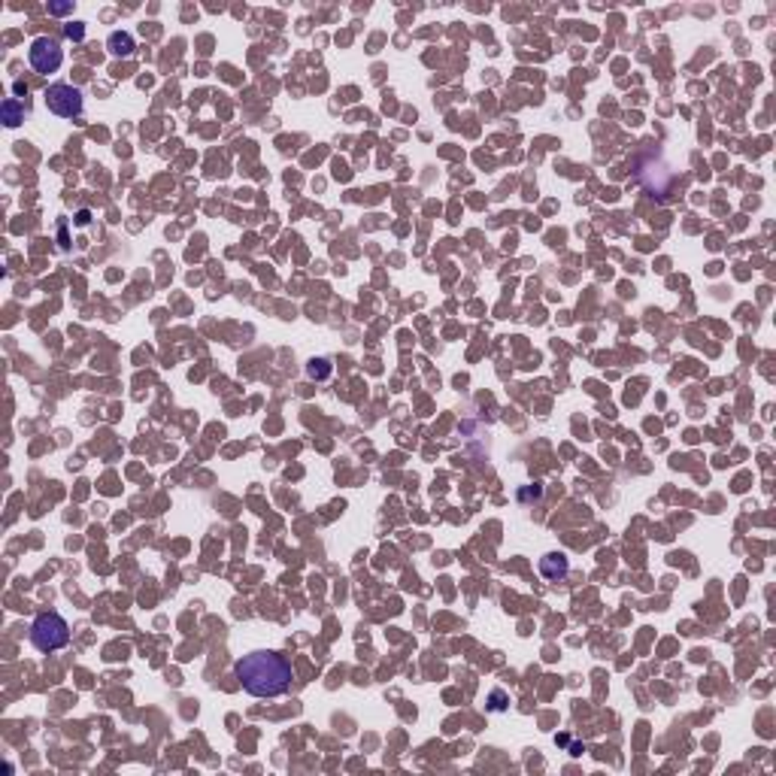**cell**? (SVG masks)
<instances>
[{"label":"cell","mask_w":776,"mask_h":776,"mask_svg":"<svg viewBox=\"0 0 776 776\" xmlns=\"http://www.w3.org/2000/svg\"><path fill=\"white\" fill-rule=\"evenodd\" d=\"M234 673L255 698H279L291 685V664L276 652H249L234 664Z\"/></svg>","instance_id":"obj_1"},{"label":"cell","mask_w":776,"mask_h":776,"mask_svg":"<svg viewBox=\"0 0 776 776\" xmlns=\"http://www.w3.org/2000/svg\"><path fill=\"white\" fill-rule=\"evenodd\" d=\"M637 179L646 185V191H652V197L661 200H667L679 185L677 170L664 161V155L652 143H646V149L637 155Z\"/></svg>","instance_id":"obj_2"},{"label":"cell","mask_w":776,"mask_h":776,"mask_svg":"<svg viewBox=\"0 0 776 776\" xmlns=\"http://www.w3.org/2000/svg\"><path fill=\"white\" fill-rule=\"evenodd\" d=\"M31 643L39 652H58L70 643V628L58 612H43L31 624Z\"/></svg>","instance_id":"obj_3"},{"label":"cell","mask_w":776,"mask_h":776,"mask_svg":"<svg viewBox=\"0 0 776 776\" xmlns=\"http://www.w3.org/2000/svg\"><path fill=\"white\" fill-rule=\"evenodd\" d=\"M46 106L61 118H76V116H82L85 104H82V92H79V88L58 82V85L46 88Z\"/></svg>","instance_id":"obj_4"},{"label":"cell","mask_w":776,"mask_h":776,"mask_svg":"<svg viewBox=\"0 0 776 776\" xmlns=\"http://www.w3.org/2000/svg\"><path fill=\"white\" fill-rule=\"evenodd\" d=\"M27 58H31V67L37 70V73H55L58 67H61L64 61V52H61V46H58V39L52 37H37L34 43H31V52H27Z\"/></svg>","instance_id":"obj_5"},{"label":"cell","mask_w":776,"mask_h":776,"mask_svg":"<svg viewBox=\"0 0 776 776\" xmlns=\"http://www.w3.org/2000/svg\"><path fill=\"white\" fill-rule=\"evenodd\" d=\"M540 573L546 579H561V577H567V558L561 555V552H552V555H546V558H540Z\"/></svg>","instance_id":"obj_6"},{"label":"cell","mask_w":776,"mask_h":776,"mask_svg":"<svg viewBox=\"0 0 776 776\" xmlns=\"http://www.w3.org/2000/svg\"><path fill=\"white\" fill-rule=\"evenodd\" d=\"M109 52L118 55V58H128V55H134V37L130 34H109Z\"/></svg>","instance_id":"obj_7"},{"label":"cell","mask_w":776,"mask_h":776,"mask_svg":"<svg viewBox=\"0 0 776 776\" xmlns=\"http://www.w3.org/2000/svg\"><path fill=\"white\" fill-rule=\"evenodd\" d=\"M22 118H25V113L18 109L16 100H6V104H4V122L9 128H16V125H22Z\"/></svg>","instance_id":"obj_8"},{"label":"cell","mask_w":776,"mask_h":776,"mask_svg":"<svg viewBox=\"0 0 776 776\" xmlns=\"http://www.w3.org/2000/svg\"><path fill=\"white\" fill-rule=\"evenodd\" d=\"M309 376H328V361H309Z\"/></svg>","instance_id":"obj_9"},{"label":"cell","mask_w":776,"mask_h":776,"mask_svg":"<svg viewBox=\"0 0 776 776\" xmlns=\"http://www.w3.org/2000/svg\"><path fill=\"white\" fill-rule=\"evenodd\" d=\"M67 37H73V39H82V25H67Z\"/></svg>","instance_id":"obj_10"},{"label":"cell","mask_w":776,"mask_h":776,"mask_svg":"<svg viewBox=\"0 0 776 776\" xmlns=\"http://www.w3.org/2000/svg\"><path fill=\"white\" fill-rule=\"evenodd\" d=\"M52 13H70V4H58V6H52Z\"/></svg>","instance_id":"obj_11"}]
</instances>
